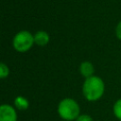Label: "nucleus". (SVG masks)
Masks as SVG:
<instances>
[{
    "label": "nucleus",
    "mask_w": 121,
    "mask_h": 121,
    "mask_svg": "<svg viewBox=\"0 0 121 121\" xmlns=\"http://www.w3.org/2000/svg\"><path fill=\"white\" fill-rule=\"evenodd\" d=\"M79 72H80V75L82 77L87 78H90V77L94 76L95 67H94V65H93V63L91 61L85 60V61H82L80 63V65H79Z\"/></svg>",
    "instance_id": "obj_5"
},
{
    "label": "nucleus",
    "mask_w": 121,
    "mask_h": 121,
    "mask_svg": "<svg viewBox=\"0 0 121 121\" xmlns=\"http://www.w3.org/2000/svg\"><path fill=\"white\" fill-rule=\"evenodd\" d=\"M0 121H17L15 109L9 104H2L0 106Z\"/></svg>",
    "instance_id": "obj_4"
},
{
    "label": "nucleus",
    "mask_w": 121,
    "mask_h": 121,
    "mask_svg": "<svg viewBox=\"0 0 121 121\" xmlns=\"http://www.w3.org/2000/svg\"><path fill=\"white\" fill-rule=\"evenodd\" d=\"M35 43L34 35H32L27 30H21L12 39V46L15 51L24 53L28 51L32 45Z\"/></svg>",
    "instance_id": "obj_3"
},
{
    "label": "nucleus",
    "mask_w": 121,
    "mask_h": 121,
    "mask_svg": "<svg viewBox=\"0 0 121 121\" xmlns=\"http://www.w3.org/2000/svg\"><path fill=\"white\" fill-rule=\"evenodd\" d=\"M112 112H113V114L114 116L121 121V98L117 99L114 104H113V107H112Z\"/></svg>",
    "instance_id": "obj_8"
},
{
    "label": "nucleus",
    "mask_w": 121,
    "mask_h": 121,
    "mask_svg": "<svg viewBox=\"0 0 121 121\" xmlns=\"http://www.w3.org/2000/svg\"><path fill=\"white\" fill-rule=\"evenodd\" d=\"M115 35L119 40H121V21L117 24V26L115 27Z\"/></svg>",
    "instance_id": "obj_11"
},
{
    "label": "nucleus",
    "mask_w": 121,
    "mask_h": 121,
    "mask_svg": "<svg viewBox=\"0 0 121 121\" xmlns=\"http://www.w3.org/2000/svg\"><path fill=\"white\" fill-rule=\"evenodd\" d=\"M76 121H94V120H93V118L91 117V115L84 113V114H80V115L76 119Z\"/></svg>",
    "instance_id": "obj_10"
},
{
    "label": "nucleus",
    "mask_w": 121,
    "mask_h": 121,
    "mask_svg": "<svg viewBox=\"0 0 121 121\" xmlns=\"http://www.w3.org/2000/svg\"><path fill=\"white\" fill-rule=\"evenodd\" d=\"M105 84L101 78L97 76H92L85 78L82 84L83 96L88 101H96L104 94Z\"/></svg>",
    "instance_id": "obj_1"
},
{
    "label": "nucleus",
    "mask_w": 121,
    "mask_h": 121,
    "mask_svg": "<svg viewBox=\"0 0 121 121\" xmlns=\"http://www.w3.org/2000/svg\"><path fill=\"white\" fill-rule=\"evenodd\" d=\"M14 105H15L16 109H18L20 111H26L29 107V102L26 97H24L22 95H17L14 98Z\"/></svg>",
    "instance_id": "obj_7"
},
{
    "label": "nucleus",
    "mask_w": 121,
    "mask_h": 121,
    "mask_svg": "<svg viewBox=\"0 0 121 121\" xmlns=\"http://www.w3.org/2000/svg\"><path fill=\"white\" fill-rule=\"evenodd\" d=\"M57 110L60 118L65 121L76 120L80 115V108L78 103L75 99L70 97H66L60 100Z\"/></svg>",
    "instance_id": "obj_2"
},
{
    "label": "nucleus",
    "mask_w": 121,
    "mask_h": 121,
    "mask_svg": "<svg viewBox=\"0 0 121 121\" xmlns=\"http://www.w3.org/2000/svg\"><path fill=\"white\" fill-rule=\"evenodd\" d=\"M9 74V67L6 65V63L1 62L0 63V78L4 79L5 78H7Z\"/></svg>",
    "instance_id": "obj_9"
},
{
    "label": "nucleus",
    "mask_w": 121,
    "mask_h": 121,
    "mask_svg": "<svg viewBox=\"0 0 121 121\" xmlns=\"http://www.w3.org/2000/svg\"><path fill=\"white\" fill-rule=\"evenodd\" d=\"M49 34L44 30H39L34 34V42L37 45L44 46L49 43Z\"/></svg>",
    "instance_id": "obj_6"
},
{
    "label": "nucleus",
    "mask_w": 121,
    "mask_h": 121,
    "mask_svg": "<svg viewBox=\"0 0 121 121\" xmlns=\"http://www.w3.org/2000/svg\"><path fill=\"white\" fill-rule=\"evenodd\" d=\"M62 121H65V120H62Z\"/></svg>",
    "instance_id": "obj_12"
}]
</instances>
